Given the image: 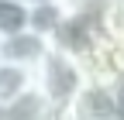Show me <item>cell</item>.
I'll list each match as a JSON object with an SVG mask.
<instances>
[{"mask_svg":"<svg viewBox=\"0 0 124 120\" xmlns=\"http://www.w3.org/2000/svg\"><path fill=\"white\" fill-rule=\"evenodd\" d=\"M86 69L76 55L62 52V48H52L48 55L41 58V65L35 69V86L38 93L52 103L59 113H66L72 107V100L79 96V89L86 86Z\"/></svg>","mask_w":124,"mask_h":120,"instance_id":"cell-1","label":"cell"},{"mask_svg":"<svg viewBox=\"0 0 124 120\" xmlns=\"http://www.w3.org/2000/svg\"><path fill=\"white\" fill-rule=\"evenodd\" d=\"M55 48L48 34L35 31V27H24L17 34H7L0 38V62H10V65H21V69H31L35 72L41 65V58Z\"/></svg>","mask_w":124,"mask_h":120,"instance_id":"cell-2","label":"cell"},{"mask_svg":"<svg viewBox=\"0 0 124 120\" xmlns=\"http://www.w3.org/2000/svg\"><path fill=\"white\" fill-rule=\"evenodd\" d=\"M0 113H4V120H59V117H62L52 103L38 93V86L28 89L24 96H17L14 103L0 107Z\"/></svg>","mask_w":124,"mask_h":120,"instance_id":"cell-3","label":"cell"},{"mask_svg":"<svg viewBox=\"0 0 124 120\" xmlns=\"http://www.w3.org/2000/svg\"><path fill=\"white\" fill-rule=\"evenodd\" d=\"M28 89H35V72L21 69V65H10V62H0V107L14 103Z\"/></svg>","mask_w":124,"mask_h":120,"instance_id":"cell-4","label":"cell"},{"mask_svg":"<svg viewBox=\"0 0 124 120\" xmlns=\"http://www.w3.org/2000/svg\"><path fill=\"white\" fill-rule=\"evenodd\" d=\"M97 27L103 41H124V0H107L97 10Z\"/></svg>","mask_w":124,"mask_h":120,"instance_id":"cell-5","label":"cell"},{"mask_svg":"<svg viewBox=\"0 0 124 120\" xmlns=\"http://www.w3.org/2000/svg\"><path fill=\"white\" fill-rule=\"evenodd\" d=\"M31 27V7L21 0H0V38Z\"/></svg>","mask_w":124,"mask_h":120,"instance_id":"cell-6","label":"cell"},{"mask_svg":"<svg viewBox=\"0 0 124 120\" xmlns=\"http://www.w3.org/2000/svg\"><path fill=\"white\" fill-rule=\"evenodd\" d=\"M21 4H28V7H41V4H62V0H21Z\"/></svg>","mask_w":124,"mask_h":120,"instance_id":"cell-7","label":"cell"},{"mask_svg":"<svg viewBox=\"0 0 124 120\" xmlns=\"http://www.w3.org/2000/svg\"><path fill=\"white\" fill-rule=\"evenodd\" d=\"M59 120H76V117H59Z\"/></svg>","mask_w":124,"mask_h":120,"instance_id":"cell-8","label":"cell"},{"mask_svg":"<svg viewBox=\"0 0 124 120\" xmlns=\"http://www.w3.org/2000/svg\"><path fill=\"white\" fill-rule=\"evenodd\" d=\"M0 120H4V113H0Z\"/></svg>","mask_w":124,"mask_h":120,"instance_id":"cell-9","label":"cell"}]
</instances>
